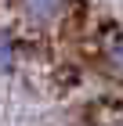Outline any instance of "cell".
<instances>
[{
    "label": "cell",
    "instance_id": "1",
    "mask_svg": "<svg viewBox=\"0 0 123 126\" xmlns=\"http://www.w3.org/2000/svg\"><path fill=\"white\" fill-rule=\"evenodd\" d=\"M18 7H22V15H25V22L29 25H54L62 15H65V7H69V0H18Z\"/></svg>",
    "mask_w": 123,
    "mask_h": 126
},
{
    "label": "cell",
    "instance_id": "2",
    "mask_svg": "<svg viewBox=\"0 0 123 126\" xmlns=\"http://www.w3.org/2000/svg\"><path fill=\"white\" fill-rule=\"evenodd\" d=\"M22 61V43L18 36L11 29H0V76H7V72H15Z\"/></svg>",
    "mask_w": 123,
    "mask_h": 126
},
{
    "label": "cell",
    "instance_id": "3",
    "mask_svg": "<svg viewBox=\"0 0 123 126\" xmlns=\"http://www.w3.org/2000/svg\"><path fill=\"white\" fill-rule=\"evenodd\" d=\"M101 61H105V68H109L112 76L123 79V32H109V36H105V43H101Z\"/></svg>",
    "mask_w": 123,
    "mask_h": 126
}]
</instances>
